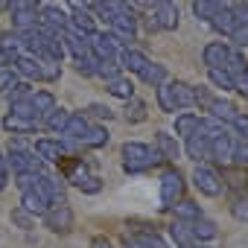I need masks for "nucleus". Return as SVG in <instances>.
Listing matches in <instances>:
<instances>
[{
    "instance_id": "obj_1",
    "label": "nucleus",
    "mask_w": 248,
    "mask_h": 248,
    "mask_svg": "<svg viewBox=\"0 0 248 248\" xmlns=\"http://www.w3.org/2000/svg\"><path fill=\"white\" fill-rule=\"evenodd\" d=\"M158 105L167 111V114H175L181 108H190L193 105V85L181 82V79H167L158 85Z\"/></svg>"
},
{
    "instance_id": "obj_2",
    "label": "nucleus",
    "mask_w": 248,
    "mask_h": 248,
    "mask_svg": "<svg viewBox=\"0 0 248 248\" xmlns=\"http://www.w3.org/2000/svg\"><path fill=\"white\" fill-rule=\"evenodd\" d=\"M164 158L158 149L146 146V143H123V170L126 172H143V170H152L158 167Z\"/></svg>"
},
{
    "instance_id": "obj_3",
    "label": "nucleus",
    "mask_w": 248,
    "mask_h": 248,
    "mask_svg": "<svg viewBox=\"0 0 248 248\" xmlns=\"http://www.w3.org/2000/svg\"><path fill=\"white\" fill-rule=\"evenodd\" d=\"M6 167L18 175V172H44V161L35 152H27L21 146H12L6 155Z\"/></svg>"
},
{
    "instance_id": "obj_4",
    "label": "nucleus",
    "mask_w": 248,
    "mask_h": 248,
    "mask_svg": "<svg viewBox=\"0 0 248 248\" xmlns=\"http://www.w3.org/2000/svg\"><path fill=\"white\" fill-rule=\"evenodd\" d=\"M178 199H184V175L178 170H167L161 178V207H172Z\"/></svg>"
},
{
    "instance_id": "obj_5",
    "label": "nucleus",
    "mask_w": 248,
    "mask_h": 248,
    "mask_svg": "<svg viewBox=\"0 0 248 248\" xmlns=\"http://www.w3.org/2000/svg\"><path fill=\"white\" fill-rule=\"evenodd\" d=\"M193 184L199 187V193H204V196H219L222 193V178H219V172L213 170V167H207V164H196V172H193Z\"/></svg>"
},
{
    "instance_id": "obj_6",
    "label": "nucleus",
    "mask_w": 248,
    "mask_h": 248,
    "mask_svg": "<svg viewBox=\"0 0 248 248\" xmlns=\"http://www.w3.org/2000/svg\"><path fill=\"white\" fill-rule=\"evenodd\" d=\"M44 225L53 233H67L73 228V210L67 204H50L47 213H44Z\"/></svg>"
},
{
    "instance_id": "obj_7",
    "label": "nucleus",
    "mask_w": 248,
    "mask_h": 248,
    "mask_svg": "<svg viewBox=\"0 0 248 248\" xmlns=\"http://www.w3.org/2000/svg\"><path fill=\"white\" fill-rule=\"evenodd\" d=\"M199 120H202V117H199ZM184 140H187V143H184V152H187V158H193L196 164H204V161L210 158V140L204 138V132H202L199 126H196V129H193V132H190Z\"/></svg>"
},
{
    "instance_id": "obj_8",
    "label": "nucleus",
    "mask_w": 248,
    "mask_h": 248,
    "mask_svg": "<svg viewBox=\"0 0 248 248\" xmlns=\"http://www.w3.org/2000/svg\"><path fill=\"white\" fill-rule=\"evenodd\" d=\"M44 199H47V204H67L64 202V184L59 181V178H53V175H44V172H38L35 175V184H32Z\"/></svg>"
},
{
    "instance_id": "obj_9",
    "label": "nucleus",
    "mask_w": 248,
    "mask_h": 248,
    "mask_svg": "<svg viewBox=\"0 0 248 248\" xmlns=\"http://www.w3.org/2000/svg\"><path fill=\"white\" fill-rule=\"evenodd\" d=\"M117 38L111 35V32H91L88 35V47H91V53H93V59L99 62V59H117Z\"/></svg>"
},
{
    "instance_id": "obj_10",
    "label": "nucleus",
    "mask_w": 248,
    "mask_h": 248,
    "mask_svg": "<svg viewBox=\"0 0 248 248\" xmlns=\"http://www.w3.org/2000/svg\"><path fill=\"white\" fill-rule=\"evenodd\" d=\"M44 164H62L64 161V143H59L56 138H38L35 140V149H32Z\"/></svg>"
},
{
    "instance_id": "obj_11",
    "label": "nucleus",
    "mask_w": 248,
    "mask_h": 248,
    "mask_svg": "<svg viewBox=\"0 0 248 248\" xmlns=\"http://www.w3.org/2000/svg\"><path fill=\"white\" fill-rule=\"evenodd\" d=\"M38 27L44 30H53V32H64L70 27V15H64L59 6H44L38 12Z\"/></svg>"
},
{
    "instance_id": "obj_12",
    "label": "nucleus",
    "mask_w": 248,
    "mask_h": 248,
    "mask_svg": "<svg viewBox=\"0 0 248 248\" xmlns=\"http://www.w3.org/2000/svg\"><path fill=\"white\" fill-rule=\"evenodd\" d=\"M152 15H155L161 30H175L178 27V6L172 3V0H155V3H152Z\"/></svg>"
},
{
    "instance_id": "obj_13",
    "label": "nucleus",
    "mask_w": 248,
    "mask_h": 248,
    "mask_svg": "<svg viewBox=\"0 0 248 248\" xmlns=\"http://www.w3.org/2000/svg\"><path fill=\"white\" fill-rule=\"evenodd\" d=\"M12 70L27 82H41V62L35 56H18L12 62Z\"/></svg>"
},
{
    "instance_id": "obj_14",
    "label": "nucleus",
    "mask_w": 248,
    "mask_h": 248,
    "mask_svg": "<svg viewBox=\"0 0 248 248\" xmlns=\"http://www.w3.org/2000/svg\"><path fill=\"white\" fill-rule=\"evenodd\" d=\"M228 56H231V47H228L225 41H210V44L204 47V53H202V59H204L207 67H225Z\"/></svg>"
},
{
    "instance_id": "obj_15",
    "label": "nucleus",
    "mask_w": 248,
    "mask_h": 248,
    "mask_svg": "<svg viewBox=\"0 0 248 248\" xmlns=\"http://www.w3.org/2000/svg\"><path fill=\"white\" fill-rule=\"evenodd\" d=\"M21 207L27 210V213H32V216H44L47 213V199L35 190V187H30V190H21Z\"/></svg>"
},
{
    "instance_id": "obj_16",
    "label": "nucleus",
    "mask_w": 248,
    "mask_h": 248,
    "mask_svg": "<svg viewBox=\"0 0 248 248\" xmlns=\"http://www.w3.org/2000/svg\"><path fill=\"white\" fill-rule=\"evenodd\" d=\"M155 149L161 152L164 161H175V158H181V146H178L175 135H170V132H158V135H155Z\"/></svg>"
},
{
    "instance_id": "obj_17",
    "label": "nucleus",
    "mask_w": 248,
    "mask_h": 248,
    "mask_svg": "<svg viewBox=\"0 0 248 248\" xmlns=\"http://www.w3.org/2000/svg\"><path fill=\"white\" fill-rule=\"evenodd\" d=\"M219 178H222V184H228V187H233V190L242 193L248 187V167H236V164L233 167H225Z\"/></svg>"
},
{
    "instance_id": "obj_18",
    "label": "nucleus",
    "mask_w": 248,
    "mask_h": 248,
    "mask_svg": "<svg viewBox=\"0 0 248 248\" xmlns=\"http://www.w3.org/2000/svg\"><path fill=\"white\" fill-rule=\"evenodd\" d=\"M67 30H73L76 35H91V32H96V27H93V18H91V12H85V9H73V15H70V27Z\"/></svg>"
},
{
    "instance_id": "obj_19",
    "label": "nucleus",
    "mask_w": 248,
    "mask_h": 248,
    "mask_svg": "<svg viewBox=\"0 0 248 248\" xmlns=\"http://www.w3.org/2000/svg\"><path fill=\"white\" fill-rule=\"evenodd\" d=\"M105 91H108L111 96H117V99H132V96H135V85H132V79H126V76L108 79V82H105Z\"/></svg>"
},
{
    "instance_id": "obj_20",
    "label": "nucleus",
    "mask_w": 248,
    "mask_h": 248,
    "mask_svg": "<svg viewBox=\"0 0 248 248\" xmlns=\"http://www.w3.org/2000/svg\"><path fill=\"white\" fill-rule=\"evenodd\" d=\"M30 102L35 108V117H47L56 108V96L50 91H30Z\"/></svg>"
},
{
    "instance_id": "obj_21",
    "label": "nucleus",
    "mask_w": 248,
    "mask_h": 248,
    "mask_svg": "<svg viewBox=\"0 0 248 248\" xmlns=\"http://www.w3.org/2000/svg\"><path fill=\"white\" fill-rule=\"evenodd\" d=\"M3 129L9 132V135H30L32 129H35V120H27V117H18V114H6L3 117Z\"/></svg>"
},
{
    "instance_id": "obj_22",
    "label": "nucleus",
    "mask_w": 248,
    "mask_h": 248,
    "mask_svg": "<svg viewBox=\"0 0 248 248\" xmlns=\"http://www.w3.org/2000/svg\"><path fill=\"white\" fill-rule=\"evenodd\" d=\"M207 111H210V117H216V120H222V123H225V126H231V120H233V117L239 114L233 102H228V99H219V96H216V99L210 102V108H207Z\"/></svg>"
},
{
    "instance_id": "obj_23",
    "label": "nucleus",
    "mask_w": 248,
    "mask_h": 248,
    "mask_svg": "<svg viewBox=\"0 0 248 248\" xmlns=\"http://www.w3.org/2000/svg\"><path fill=\"white\" fill-rule=\"evenodd\" d=\"M231 146H233L231 135H219V138H213V140H210V158L219 161V164H228V161H231Z\"/></svg>"
},
{
    "instance_id": "obj_24",
    "label": "nucleus",
    "mask_w": 248,
    "mask_h": 248,
    "mask_svg": "<svg viewBox=\"0 0 248 248\" xmlns=\"http://www.w3.org/2000/svg\"><path fill=\"white\" fill-rule=\"evenodd\" d=\"M190 231H193V239L196 242H207V239H216V225L210 222V219H204V216H199V219H193L190 222Z\"/></svg>"
},
{
    "instance_id": "obj_25",
    "label": "nucleus",
    "mask_w": 248,
    "mask_h": 248,
    "mask_svg": "<svg viewBox=\"0 0 248 248\" xmlns=\"http://www.w3.org/2000/svg\"><path fill=\"white\" fill-rule=\"evenodd\" d=\"M120 64L126 67V70H132V73H138V76H140V73L146 70L149 59H146V56H143L140 50H129V47H126V53L120 56Z\"/></svg>"
},
{
    "instance_id": "obj_26",
    "label": "nucleus",
    "mask_w": 248,
    "mask_h": 248,
    "mask_svg": "<svg viewBox=\"0 0 248 248\" xmlns=\"http://www.w3.org/2000/svg\"><path fill=\"white\" fill-rule=\"evenodd\" d=\"M67 120H70V111H67V108H62V105H56V108L44 117V126H47L53 135H62V132H64V126H67Z\"/></svg>"
},
{
    "instance_id": "obj_27",
    "label": "nucleus",
    "mask_w": 248,
    "mask_h": 248,
    "mask_svg": "<svg viewBox=\"0 0 248 248\" xmlns=\"http://www.w3.org/2000/svg\"><path fill=\"white\" fill-rule=\"evenodd\" d=\"M91 129V123H88V117L85 114H70V120H67V126H64V132L62 135H67L70 140H82V135Z\"/></svg>"
},
{
    "instance_id": "obj_28",
    "label": "nucleus",
    "mask_w": 248,
    "mask_h": 248,
    "mask_svg": "<svg viewBox=\"0 0 248 248\" xmlns=\"http://www.w3.org/2000/svg\"><path fill=\"white\" fill-rule=\"evenodd\" d=\"M170 210H175V219H181V222H193V219H199V216H202L199 202H190V199H178Z\"/></svg>"
},
{
    "instance_id": "obj_29",
    "label": "nucleus",
    "mask_w": 248,
    "mask_h": 248,
    "mask_svg": "<svg viewBox=\"0 0 248 248\" xmlns=\"http://www.w3.org/2000/svg\"><path fill=\"white\" fill-rule=\"evenodd\" d=\"M79 143L88 146V149H102V146L108 143V129H105V126H91V129L82 135Z\"/></svg>"
},
{
    "instance_id": "obj_30",
    "label": "nucleus",
    "mask_w": 248,
    "mask_h": 248,
    "mask_svg": "<svg viewBox=\"0 0 248 248\" xmlns=\"http://www.w3.org/2000/svg\"><path fill=\"white\" fill-rule=\"evenodd\" d=\"M207 79L213 88H222V91H236V82L233 76L225 70V67H207Z\"/></svg>"
},
{
    "instance_id": "obj_31",
    "label": "nucleus",
    "mask_w": 248,
    "mask_h": 248,
    "mask_svg": "<svg viewBox=\"0 0 248 248\" xmlns=\"http://www.w3.org/2000/svg\"><path fill=\"white\" fill-rule=\"evenodd\" d=\"M170 236H172V242H175L178 248L196 242V239H193V231H190V222H181V219H175V222L170 225Z\"/></svg>"
},
{
    "instance_id": "obj_32",
    "label": "nucleus",
    "mask_w": 248,
    "mask_h": 248,
    "mask_svg": "<svg viewBox=\"0 0 248 248\" xmlns=\"http://www.w3.org/2000/svg\"><path fill=\"white\" fill-rule=\"evenodd\" d=\"M12 24L15 32H30L38 27V12H12Z\"/></svg>"
},
{
    "instance_id": "obj_33",
    "label": "nucleus",
    "mask_w": 248,
    "mask_h": 248,
    "mask_svg": "<svg viewBox=\"0 0 248 248\" xmlns=\"http://www.w3.org/2000/svg\"><path fill=\"white\" fill-rule=\"evenodd\" d=\"M210 24L222 32V35H231L233 30H236V21H233V15H231V9H219L213 18H210Z\"/></svg>"
},
{
    "instance_id": "obj_34",
    "label": "nucleus",
    "mask_w": 248,
    "mask_h": 248,
    "mask_svg": "<svg viewBox=\"0 0 248 248\" xmlns=\"http://www.w3.org/2000/svg\"><path fill=\"white\" fill-rule=\"evenodd\" d=\"M120 70H123L120 59H99V62H96V70H93V76H102V79L108 82V79L120 76Z\"/></svg>"
},
{
    "instance_id": "obj_35",
    "label": "nucleus",
    "mask_w": 248,
    "mask_h": 248,
    "mask_svg": "<svg viewBox=\"0 0 248 248\" xmlns=\"http://www.w3.org/2000/svg\"><path fill=\"white\" fill-rule=\"evenodd\" d=\"M140 79H143L146 85L158 88L161 82H167V67H164V64H155V62H149V64H146V70L140 73Z\"/></svg>"
},
{
    "instance_id": "obj_36",
    "label": "nucleus",
    "mask_w": 248,
    "mask_h": 248,
    "mask_svg": "<svg viewBox=\"0 0 248 248\" xmlns=\"http://www.w3.org/2000/svg\"><path fill=\"white\" fill-rule=\"evenodd\" d=\"M196 126H199V117H196V114H190V111H184V114H178V117H175V135H178V138H187Z\"/></svg>"
},
{
    "instance_id": "obj_37",
    "label": "nucleus",
    "mask_w": 248,
    "mask_h": 248,
    "mask_svg": "<svg viewBox=\"0 0 248 248\" xmlns=\"http://www.w3.org/2000/svg\"><path fill=\"white\" fill-rule=\"evenodd\" d=\"M126 102H129L126 120H129V123H143V120H146V102H143V99H135V96L126 99Z\"/></svg>"
},
{
    "instance_id": "obj_38",
    "label": "nucleus",
    "mask_w": 248,
    "mask_h": 248,
    "mask_svg": "<svg viewBox=\"0 0 248 248\" xmlns=\"http://www.w3.org/2000/svg\"><path fill=\"white\" fill-rule=\"evenodd\" d=\"M9 111H12V114H18V117H27V120H35V123H38L35 108H32V102H30V93H27L24 99H15V102L9 105Z\"/></svg>"
},
{
    "instance_id": "obj_39",
    "label": "nucleus",
    "mask_w": 248,
    "mask_h": 248,
    "mask_svg": "<svg viewBox=\"0 0 248 248\" xmlns=\"http://www.w3.org/2000/svg\"><path fill=\"white\" fill-rule=\"evenodd\" d=\"M225 70L236 79V76H242V73L248 70V62H245L239 53H233V50H231V56H228V62H225Z\"/></svg>"
},
{
    "instance_id": "obj_40",
    "label": "nucleus",
    "mask_w": 248,
    "mask_h": 248,
    "mask_svg": "<svg viewBox=\"0 0 248 248\" xmlns=\"http://www.w3.org/2000/svg\"><path fill=\"white\" fill-rule=\"evenodd\" d=\"M41 62V79L44 82H56L62 76V62H53V59H38Z\"/></svg>"
},
{
    "instance_id": "obj_41",
    "label": "nucleus",
    "mask_w": 248,
    "mask_h": 248,
    "mask_svg": "<svg viewBox=\"0 0 248 248\" xmlns=\"http://www.w3.org/2000/svg\"><path fill=\"white\" fill-rule=\"evenodd\" d=\"M9 219H12V225H18V228H24V231H30V228L35 225V216H32V213H27L21 204L9 213Z\"/></svg>"
},
{
    "instance_id": "obj_42",
    "label": "nucleus",
    "mask_w": 248,
    "mask_h": 248,
    "mask_svg": "<svg viewBox=\"0 0 248 248\" xmlns=\"http://www.w3.org/2000/svg\"><path fill=\"white\" fill-rule=\"evenodd\" d=\"M231 161L236 167H248V140H233L231 146Z\"/></svg>"
},
{
    "instance_id": "obj_43",
    "label": "nucleus",
    "mask_w": 248,
    "mask_h": 248,
    "mask_svg": "<svg viewBox=\"0 0 248 248\" xmlns=\"http://www.w3.org/2000/svg\"><path fill=\"white\" fill-rule=\"evenodd\" d=\"M231 213H233V219L248 222V193H239V196L231 202Z\"/></svg>"
},
{
    "instance_id": "obj_44",
    "label": "nucleus",
    "mask_w": 248,
    "mask_h": 248,
    "mask_svg": "<svg viewBox=\"0 0 248 248\" xmlns=\"http://www.w3.org/2000/svg\"><path fill=\"white\" fill-rule=\"evenodd\" d=\"M76 187H79L82 193H99V190H102V178H99V175H91V172H85V175L76 181Z\"/></svg>"
},
{
    "instance_id": "obj_45",
    "label": "nucleus",
    "mask_w": 248,
    "mask_h": 248,
    "mask_svg": "<svg viewBox=\"0 0 248 248\" xmlns=\"http://www.w3.org/2000/svg\"><path fill=\"white\" fill-rule=\"evenodd\" d=\"M231 15H233V21H236V27L239 24H248V3L245 0H231Z\"/></svg>"
},
{
    "instance_id": "obj_46",
    "label": "nucleus",
    "mask_w": 248,
    "mask_h": 248,
    "mask_svg": "<svg viewBox=\"0 0 248 248\" xmlns=\"http://www.w3.org/2000/svg\"><path fill=\"white\" fill-rule=\"evenodd\" d=\"M213 99H216V96H213V93H210L207 88H193V105H202V108L207 111Z\"/></svg>"
},
{
    "instance_id": "obj_47",
    "label": "nucleus",
    "mask_w": 248,
    "mask_h": 248,
    "mask_svg": "<svg viewBox=\"0 0 248 248\" xmlns=\"http://www.w3.org/2000/svg\"><path fill=\"white\" fill-rule=\"evenodd\" d=\"M231 129L239 135V140H248V114H236L231 120Z\"/></svg>"
},
{
    "instance_id": "obj_48",
    "label": "nucleus",
    "mask_w": 248,
    "mask_h": 248,
    "mask_svg": "<svg viewBox=\"0 0 248 248\" xmlns=\"http://www.w3.org/2000/svg\"><path fill=\"white\" fill-rule=\"evenodd\" d=\"M41 0H9V9L12 12H38Z\"/></svg>"
},
{
    "instance_id": "obj_49",
    "label": "nucleus",
    "mask_w": 248,
    "mask_h": 248,
    "mask_svg": "<svg viewBox=\"0 0 248 248\" xmlns=\"http://www.w3.org/2000/svg\"><path fill=\"white\" fill-rule=\"evenodd\" d=\"M18 82V73L12 67H0V91H9Z\"/></svg>"
},
{
    "instance_id": "obj_50",
    "label": "nucleus",
    "mask_w": 248,
    "mask_h": 248,
    "mask_svg": "<svg viewBox=\"0 0 248 248\" xmlns=\"http://www.w3.org/2000/svg\"><path fill=\"white\" fill-rule=\"evenodd\" d=\"M27 93H30V82H27V79H18V82L9 88V99H12V102H15V99H24Z\"/></svg>"
},
{
    "instance_id": "obj_51",
    "label": "nucleus",
    "mask_w": 248,
    "mask_h": 248,
    "mask_svg": "<svg viewBox=\"0 0 248 248\" xmlns=\"http://www.w3.org/2000/svg\"><path fill=\"white\" fill-rule=\"evenodd\" d=\"M228 38H233L236 44H242V47H248V24H239V27H236V30H233V32H231Z\"/></svg>"
},
{
    "instance_id": "obj_52",
    "label": "nucleus",
    "mask_w": 248,
    "mask_h": 248,
    "mask_svg": "<svg viewBox=\"0 0 248 248\" xmlns=\"http://www.w3.org/2000/svg\"><path fill=\"white\" fill-rule=\"evenodd\" d=\"M88 111H91L93 117H102V120H111V117H114V111H111L108 105H99V102H93V105H91Z\"/></svg>"
},
{
    "instance_id": "obj_53",
    "label": "nucleus",
    "mask_w": 248,
    "mask_h": 248,
    "mask_svg": "<svg viewBox=\"0 0 248 248\" xmlns=\"http://www.w3.org/2000/svg\"><path fill=\"white\" fill-rule=\"evenodd\" d=\"M21 53H12V50H0V67H12V62L18 59Z\"/></svg>"
},
{
    "instance_id": "obj_54",
    "label": "nucleus",
    "mask_w": 248,
    "mask_h": 248,
    "mask_svg": "<svg viewBox=\"0 0 248 248\" xmlns=\"http://www.w3.org/2000/svg\"><path fill=\"white\" fill-rule=\"evenodd\" d=\"M233 82H236V91H239V93H242V96H248V70H245V73H242V76H236V79H233Z\"/></svg>"
},
{
    "instance_id": "obj_55",
    "label": "nucleus",
    "mask_w": 248,
    "mask_h": 248,
    "mask_svg": "<svg viewBox=\"0 0 248 248\" xmlns=\"http://www.w3.org/2000/svg\"><path fill=\"white\" fill-rule=\"evenodd\" d=\"M91 248H111V242H108L105 236H93V239H91Z\"/></svg>"
},
{
    "instance_id": "obj_56",
    "label": "nucleus",
    "mask_w": 248,
    "mask_h": 248,
    "mask_svg": "<svg viewBox=\"0 0 248 248\" xmlns=\"http://www.w3.org/2000/svg\"><path fill=\"white\" fill-rule=\"evenodd\" d=\"M9 175V167H6V158H3V152H0V178H6Z\"/></svg>"
},
{
    "instance_id": "obj_57",
    "label": "nucleus",
    "mask_w": 248,
    "mask_h": 248,
    "mask_svg": "<svg viewBox=\"0 0 248 248\" xmlns=\"http://www.w3.org/2000/svg\"><path fill=\"white\" fill-rule=\"evenodd\" d=\"M135 3H138V6H146V9H152V3H155V0H135Z\"/></svg>"
},
{
    "instance_id": "obj_58",
    "label": "nucleus",
    "mask_w": 248,
    "mask_h": 248,
    "mask_svg": "<svg viewBox=\"0 0 248 248\" xmlns=\"http://www.w3.org/2000/svg\"><path fill=\"white\" fill-rule=\"evenodd\" d=\"M9 9V0H0V12H6Z\"/></svg>"
},
{
    "instance_id": "obj_59",
    "label": "nucleus",
    "mask_w": 248,
    "mask_h": 248,
    "mask_svg": "<svg viewBox=\"0 0 248 248\" xmlns=\"http://www.w3.org/2000/svg\"><path fill=\"white\" fill-rule=\"evenodd\" d=\"M184 248H204L202 242H190V245H184Z\"/></svg>"
}]
</instances>
